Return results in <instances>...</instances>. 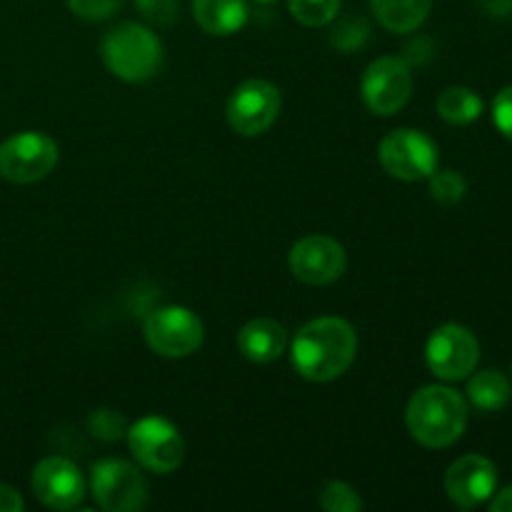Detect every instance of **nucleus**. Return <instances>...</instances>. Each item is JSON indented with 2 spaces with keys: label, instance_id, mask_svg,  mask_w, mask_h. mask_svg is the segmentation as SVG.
I'll return each instance as SVG.
<instances>
[{
  "label": "nucleus",
  "instance_id": "obj_1",
  "mask_svg": "<svg viewBox=\"0 0 512 512\" xmlns=\"http://www.w3.org/2000/svg\"><path fill=\"white\" fill-rule=\"evenodd\" d=\"M358 355V333L343 318H315L305 323L290 345V360L300 378L330 383L350 370Z\"/></svg>",
  "mask_w": 512,
  "mask_h": 512
},
{
  "label": "nucleus",
  "instance_id": "obj_2",
  "mask_svg": "<svg viewBox=\"0 0 512 512\" xmlns=\"http://www.w3.org/2000/svg\"><path fill=\"white\" fill-rule=\"evenodd\" d=\"M405 425L413 440L425 448H450L468 428V403L445 385H425L405 408Z\"/></svg>",
  "mask_w": 512,
  "mask_h": 512
},
{
  "label": "nucleus",
  "instance_id": "obj_3",
  "mask_svg": "<svg viewBox=\"0 0 512 512\" xmlns=\"http://www.w3.org/2000/svg\"><path fill=\"white\" fill-rule=\"evenodd\" d=\"M103 63L115 78L125 83H145L163 68V43L150 28L138 23H120L108 30L100 43Z\"/></svg>",
  "mask_w": 512,
  "mask_h": 512
},
{
  "label": "nucleus",
  "instance_id": "obj_4",
  "mask_svg": "<svg viewBox=\"0 0 512 512\" xmlns=\"http://www.w3.org/2000/svg\"><path fill=\"white\" fill-rule=\"evenodd\" d=\"M128 450L140 468L155 475H168L178 470L185 460V440L170 420L150 415L128 425Z\"/></svg>",
  "mask_w": 512,
  "mask_h": 512
},
{
  "label": "nucleus",
  "instance_id": "obj_5",
  "mask_svg": "<svg viewBox=\"0 0 512 512\" xmlns=\"http://www.w3.org/2000/svg\"><path fill=\"white\" fill-rule=\"evenodd\" d=\"M145 343L163 358H188L203 345V320L183 305H163L145 318Z\"/></svg>",
  "mask_w": 512,
  "mask_h": 512
},
{
  "label": "nucleus",
  "instance_id": "obj_6",
  "mask_svg": "<svg viewBox=\"0 0 512 512\" xmlns=\"http://www.w3.org/2000/svg\"><path fill=\"white\" fill-rule=\"evenodd\" d=\"M58 165V143L38 130H23L0 143V175L15 185L48 178Z\"/></svg>",
  "mask_w": 512,
  "mask_h": 512
},
{
  "label": "nucleus",
  "instance_id": "obj_7",
  "mask_svg": "<svg viewBox=\"0 0 512 512\" xmlns=\"http://www.w3.org/2000/svg\"><path fill=\"white\" fill-rule=\"evenodd\" d=\"M90 495L105 512H135L148 505V483L125 460H100L90 470Z\"/></svg>",
  "mask_w": 512,
  "mask_h": 512
},
{
  "label": "nucleus",
  "instance_id": "obj_8",
  "mask_svg": "<svg viewBox=\"0 0 512 512\" xmlns=\"http://www.w3.org/2000/svg\"><path fill=\"white\" fill-rule=\"evenodd\" d=\"M380 165L405 183L428 180L438 170V145L423 130H393L380 143Z\"/></svg>",
  "mask_w": 512,
  "mask_h": 512
},
{
  "label": "nucleus",
  "instance_id": "obj_9",
  "mask_svg": "<svg viewBox=\"0 0 512 512\" xmlns=\"http://www.w3.org/2000/svg\"><path fill=\"white\" fill-rule=\"evenodd\" d=\"M425 360L440 380H465L475 373L480 360V343L465 325H440L425 345Z\"/></svg>",
  "mask_w": 512,
  "mask_h": 512
},
{
  "label": "nucleus",
  "instance_id": "obj_10",
  "mask_svg": "<svg viewBox=\"0 0 512 512\" xmlns=\"http://www.w3.org/2000/svg\"><path fill=\"white\" fill-rule=\"evenodd\" d=\"M365 105L375 115H395L408 105L413 95V73L403 58L385 55L365 68L360 83Z\"/></svg>",
  "mask_w": 512,
  "mask_h": 512
},
{
  "label": "nucleus",
  "instance_id": "obj_11",
  "mask_svg": "<svg viewBox=\"0 0 512 512\" xmlns=\"http://www.w3.org/2000/svg\"><path fill=\"white\" fill-rule=\"evenodd\" d=\"M280 90L268 80H245L233 90L228 100V125L238 135L255 138L273 128L280 115Z\"/></svg>",
  "mask_w": 512,
  "mask_h": 512
},
{
  "label": "nucleus",
  "instance_id": "obj_12",
  "mask_svg": "<svg viewBox=\"0 0 512 512\" xmlns=\"http://www.w3.org/2000/svg\"><path fill=\"white\" fill-rule=\"evenodd\" d=\"M288 268L305 285H330L348 268L345 248L328 235H308L288 253Z\"/></svg>",
  "mask_w": 512,
  "mask_h": 512
},
{
  "label": "nucleus",
  "instance_id": "obj_13",
  "mask_svg": "<svg viewBox=\"0 0 512 512\" xmlns=\"http://www.w3.org/2000/svg\"><path fill=\"white\" fill-rule=\"evenodd\" d=\"M30 488L35 498L50 510H75L85 498V480L78 465L58 455L35 465L30 475Z\"/></svg>",
  "mask_w": 512,
  "mask_h": 512
},
{
  "label": "nucleus",
  "instance_id": "obj_14",
  "mask_svg": "<svg viewBox=\"0 0 512 512\" xmlns=\"http://www.w3.org/2000/svg\"><path fill=\"white\" fill-rule=\"evenodd\" d=\"M498 488V470L483 455H463L445 473V493L458 508L473 510L488 503Z\"/></svg>",
  "mask_w": 512,
  "mask_h": 512
},
{
  "label": "nucleus",
  "instance_id": "obj_15",
  "mask_svg": "<svg viewBox=\"0 0 512 512\" xmlns=\"http://www.w3.org/2000/svg\"><path fill=\"white\" fill-rule=\"evenodd\" d=\"M288 330L270 318H255L245 323L238 333V350L250 363H273L288 350Z\"/></svg>",
  "mask_w": 512,
  "mask_h": 512
},
{
  "label": "nucleus",
  "instance_id": "obj_16",
  "mask_svg": "<svg viewBox=\"0 0 512 512\" xmlns=\"http://www.w3.org/2000/svg\"><path fill=\"white\" fill-rule=\"evenodd\" d=\"M193 18L205 33L233 35L248 23V3L245 0H193Z\"/></svg>",
  "mask_w": 512,
  "mask_h": 512
},
{
  "label": "nucleus",
  "instance_id": "obj_17",
  "mask_svg": "<svg viewBox=\"0 0 512 512\" xmlns=\"http://www.w3.org/2000/svg\"><path fill=\"white\" fill-rule=\"evenodd\" d=\"M370 8L390 33H413L428 20L433 0H370Z\"/></svg>",
  "mask_w": 512,
  "mask_h": 512
},
{
  "label": "nucleus",
  "instance_id": "obj_18",
  "mask_svg": "<svg viewBox=\"0 0 512 512\" xmlns=\"http://www.w3.org/2000/svg\"><path fill=\"white\" fill-rule=\"evenodd\" d=\"M512 398L510 380L500 370H483L468 380V400L483 413L505 408Z\"/></svg>",
  "mask_w": 512,
  "mask_h": 512
},
{
  "label": "nucleus",
  "instance_id": "obj_19",
  "mask_svg": "<svg viewBox=\"0 0 512 512\" xmlns=\"http://www.w3.org/2000/svg\"><path fill=\"white\" fill-rule=\"evenodd\" d=\"M435 105H438L440 118L453 125H470L483 113L480 95L475 90L463 88V85H453V88L443 90Z\"/></svg>",
  "mask_w": 512,
  "mask_h": 512
},
{
  "label": "nucleus",
  "instance_id": "obj_20",
  "mask_svg": "<svg viewBox=\"0 0 512 512\" xmlns=\"http://www.w3.org/2000/svg\"><path fill=\"white\" fill-rule=\"evenodd\" d=\"M290 15L308 28H323L340 13V0H290Z\"/></svg>",
  "mask_w": 512,
  "mask_h": 512
},
{
  "label": "nucleus",
  "instance_id": "obj_21",
  "mask_svg": "<svg viewBox=\"0 0 512 512\" xmlns=\"http://www.w3.org/2000/svg\"><path fill=\"white\" fill-rule=\"evenodd\" d=\"M320 508L328 512H360L363 510V498L358 490L350 488L348 483L340 480H330L320 488Z\"/></svg>",
  "mask_w": 512,
  "mask_h": 512
},
{
  "label": "nucleus",
  "instance_id": "obj_22",
  "mask_svg": "<svg viewBox=\"0 0 512 512\" xmlns=\"http://www.w3.org/2000/svg\"><path fill=\"white\" fill-rule=\"evenodd\" d=\"M430 195L433 200H438L440 205H458L460 200L468 193V183L460 173L455 170H435L430 175Z\"/></svg>",
  "mask_w": 512,
  "mask_h": 512
},
{
  "label": "nucleus",
  "instance_id": "obj_23",
  "mask_svg": "<svg viewBox=\"0 0 512 512\" xmlns=\"http://www.w3.org/2000/svg\"><path fill=\"white\" fill-rule=\"evenodd\" d=\"M88 430L103 443H118L128 433V423L118 410L98 408L88 415Z\"/></svg>",
  "mask_w": 512,
  "mask_h": 512
},
{
  "label": "nucleus",
  "instance_id": "obj_24",
  "mask_svg": "<svg viewBox=\"0 0 512 512\" xmlns=\"http://www.w3.org/2000/svg\"><path fill=\"white\" fill-rule=\"evenodd\" d=\"M368 23L363 18H343L335 25L333 35H330V43L335 45L343 53H353V50L363 48L365 40H368Z\"/></svg>",
  "mask_w": 512,
  "mask_h": 512
},
{
  "label": "nucleus",
  "instance_id": "obj_25",
  "mask_svg": "<svg viewBox=\"0 0 512 512\" xmlns=\"http://www.w3.org/2000/svg\"><path fill=\"white\" fill-rule=\"evenodd\" d=\"M140 15L158 28H170L180 20V0H135Z\"/></svg>",
  "mask_w": 512,
  "mask_h": 512
},
{
  "label": "nucleus",
  "instance_id": "obj_26",
  "mask_svg": "<svg viewBox=\"0 0 512 512\" xmlns=\"http://www.w3.org/2000/svg\"><path fill=\"white\" fill-rule=\"evenodd\" d=\"M123 5L125 0H68V8L73 10L78 18L90 20V23L113 18Z\"/></svg>",
  "mask_w": 512,
  "mask_h": 512
},
{
  "label": "nucleus",
  "instance_id": "obj_27",
  "mask_svg": "<svg viewBox=\"0 0 512 512\" xmlns=\"http://www.w3.org/2000/svg\"><path fill=\"white\" fill-rule=\"evenodd\" d=\"M493 120L500 133L512 140V85L500 90L493 100Z\"/></svg>",
  "mask_w": 512,
  "mask_h": 512
},
{
  "label": "nucleus",
  "instance_id": "obj_28",
  "mask_svg": "<svg viewBox=\"0 0 512 512\" xmlns=\"http://www.w3.org/2000/svg\"><path fill=\"white\" fill-rule=\"evenodd\" d=\"M25 500L10 485H0V512H23Z\"/></svg>",
  "mask_w": 512,
  "mask_h": 512
},
{
  "label": "nucleus",
  "instance_id": "obj_29",
  "mask_svg": "<svg viewBox=\"0 0 512 512\" xmlns=\"http://www.w3.org/2000/svg\"><path fill=\"white\" fill-rule=\"evenodd\" d=\"M490 510H493V512H512V488L500 490V493L493 498V503H490Z\"/></svg>",
  "mask_w": 512,
  "mask_h": 512
},
{
  "label": "nucleus",
  "instance_id": "obj_30",
  "mask_svg": "<svg viewBox=\"0 0 512 512\" xmlns=\"http://www.w3.org/2000/svg\"><path fill=\"white\" fill-rule=\"evenodd\" d=\"M485 8L490 10V15H510L512 0H485Z\"/></svg>",
  "mask_w": 512,
  "mask_h": 512
},
{
  "label": "nucleus",
  "instance_id": "obj_31",
  "mask_svg": "<svg viewBox=\"0 0 512 512\" xmlns=\"http://www.w3.org/2000/svg\"><path fill=\"white\" fill-rule=\"evenodd\" d=\"M258 3H275V0H258Z\"/></svg>",
  "mask_w": 512,
  "mask_h": 512
}]
</instances>
